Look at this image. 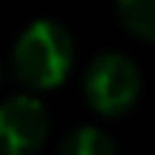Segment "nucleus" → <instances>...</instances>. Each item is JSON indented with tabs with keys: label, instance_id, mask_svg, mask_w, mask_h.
<instances>
[{
	"label": "nucleus",
	"instance_id": "3",
	"mask_svg": "<svg viewBox=\"0 0 155 155\" xmlns=\"http://www.w3.org/2000/svg\"><path fill=\"white\" fill-rule=\"evenodd\" d=\"M49 136V114L33 95H14L0 104V153L33 155Z\"/></svg>",
	"mask_w": 155,
	"mask_h": 155
},
{
	"label": "nucleus",
	"instance_id": "1",
	"mask_svg": "<svg viewBox=\"0 0 155 155\" xmlns=\"http://www.w3.org/2000/svg\"><path fill=\"white\" fill-rule=\"evenodd\" d=\"M74 63V41L60 22L35 19L30 22L11 54L14 76L27 90H52L65 82Z\"/></svg>",
	"mask_w": 155,
	"mask_h": 155
},
{
	"label": "nucleus",
	"instance_id": "4",
	"mask_svg": "<svg viewBox=\"0 0 155 155\" xmlns=\"http://www.w3.org/2000/svg\"><path fill=\"white\" fill-rule=\"evenodd\" d=\"M117 16L131 35L155 41V0H117Z\"/></svg>",
	"mask_w": 155,
	"mask_h": 155
},
{
	"label": "nucleus",
	"instance_id": "2",
	"mask_svg": "<svg viewBox=\"0 0 155 155\" xmlns=\"http://www.w3.org/2000/svg\"><path fill=\"white\" fill-rule=\"evenodd\" d=\"M142 95V76L134 60L117 52L98 54L84 74V98L104 117L128 114Z\"/></svg>",
	"mask_w": 155,
	"mask_h": 155
},
{
	"label": "nucleus",
	"instance_id": "6",
	"mask_svg": "<svg viewBox=\"0 0 155 155\" xmlns=\"http://www.w3.org/2000/svg\"><path fill=\"white\" fill-rule=\"evenodd\" d=\"M0 82H3V65H0Z\"/></svg>",
	"mask_w": 155,
	"mask_h": 155
},
{
	"label": "nucleus",
	"instance_id": "5",
	"mask_svg": "<svg viewBox=\"0 0 155 155\" xmlns=\"http://www.w3.org/2000/svg\"><path fill=\"white\" fill-rule=\"evenodd\" d=\"M60 153L63 155H112L117 153V144L104 131H98L93 125H82L60 142Z\"/></svg>",
	"mask_w": 155,
	"mask_h": 155
}]
</instances>
